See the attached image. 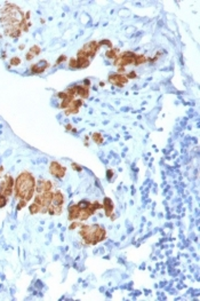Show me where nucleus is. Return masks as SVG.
Returning <instances> with one entry per match:
<instances>
[{
    "instance_id": "nucleus-3",
    "label": "nucleus",
    "mask_w": 200,
    "mask_h": 301,
    "mask_svg": "<svg viewBox=\"0 0 200 301\" xmlns=\"http://www.w3.org/2000/svg\"><path fill=\"white\" fill-rule=\"evenodd\" d=\"M65 167H63L60 163L57 162H52L50 163V166H49V171L52 173V175L57 178V179H63L65 175Z\"/></svg>"
},
{
    "instance_id": "nucleus-13",
    "label": "nucleus",
    "mask_w": 200,
    "mask_h": 301,
    "mask_svg": "<svg viewBox=\"0 0 200 301\" xmlns=\"http://www.w3.org/2000/svg\"><path fill=\"white\" fill-rule=\"evenodd\" d=\"M30 212H31V214H36V213H38V212H40V210H41V206L40 205H38V204H32V205H30Z\"/></svg>"
},
{
    "instance_id": "nucleus-22",
    "label": "nucleus",
    "mask_w": 200,
    "mask_h": 301,
    "mask_svg": "<svg viewBox=\"0 0 200 301\" xmlns=\"http://www.w3.org/2000/svg\"><path fill=\"white\" fill-rule=\"evenodd\" d=\"M81 226V223H77V222H72L71 223V226H70V229L72 230V229H76L77 227H80Z\"/></svg>"
},
{
    "instance_id": "nucleus-8",
    "label": "nucleus",
    "mask_w": 200,
    "mask_h": 301,
    "mask_svg": "<svg viewBox=\"0 0 200 301\" xmlns=\"http://www.w3.org/2000/svg\"><path fill=\"white\" fill-rule=\"evenodd\" d=\"M47 68H48V63L46 61H41L38 64H34V66H31V72L32 73H41Z\"/></svg>"
},
{
    "instance_id": "nucleus-7",
    "label": "nucleus",
    "mask_w": 200,
    "mask_h": 301,
    "mask_svg": "<svg viewBox=\"0 0 200 301\" xmlns=\"http://www.w3.org/2000/svg\"><path fill=\"white\" fill-rule=\"evenodd\" d=\"M63 204H64V196H63V194L61 191L54 192L52 205H54V206H62Z\"/></svg>"
},
{
    "instance_id": "nucleus-1",
    "label": "nucleus",
    "mask_w": 200,
    "mask_h": 301,
    "mask_svg": "<svg viewBox=\"0 0 200 301\" xmlns=\"http://www.w3.org/2000/svg\"><path fill=\"white\" fill-rule=\"evenodd\" d=\"M34 188H36V180L30 173L27 172H23L20 175L17 176L15 184H14V189L16 192V196L20 199L23 200H30L33 196L34 192Z\"/></svg>"
},
{
    "instance_id": "nucleus-18",
    "label": "nucleus",
    "mask_w": 200,
    "mask_h": 301,
    "mask_svg": "<svg viewBox=\"0 0 200 301\" xmlns=\"http://www.w3.org/2000/svg\"><path fill=\"white\" fill-rule=\"evenodd\" d=\"M20 63H21L20 57H13L11 60V66H18Z\"/></svg>"
},
{
    "instance_id": "nucleus-9",
    "label": "nucleus",
    "mask_w": 200,
    "mask_h": 301,
    "mask_svg": "<svg viewBox=\"0 0 200 301\" xmlns=\"http://www.w3.org/2000/svg\"><path fill=\"white\" fill-rule=\"evenodd\" d=\"M77 63H78V69H85L89 66L90 60L86 56H77Z\"/></svg>"
},
{
    "instance_id": "nucleus-26",
    "label": "nucleus",
    "mask_w": 200,
    "mask_h": 301,
    "mask_svg": "<svg viewBox=\"0 0 200 301\" xmlns=\"http://www.w3.org/2000/svg\"><path fill=\"white\" fill-rule=\"evenodd\" d=\"M71 128H72V127H71V125H68V126H66V130H71Z\"/></svg>"
},
{
    "instance_id": "nucleus-25",
    "label": "nucleus",
    "mask_w": 200,
    "mask_h": 301,
    "mask_svg": "<svg viewBox=\"0 0 200 301\" xmlns=\"http://www.w3.org/2000/svg\"><path fill=\"white\" fill-rule=\"evenodd\" d=\"M25 57H27V60L30 61V60H32L33 57H34V55H32V54H31V53H27V54L25 55Z\"/></svg>"
},
{
    "instance_id": "nucleus-15",
    "label": "nucleus",
    "mask_w": 200,
    "mask_h": 301,
    "mask_svg": "<svg viewBox=\"0 0 200 301\" xmlns=\"http://www.w3.org/2000/svg\"><path fill=\"white\" fill-rule=\"evenodd\" d=\"M69 66L71 69H78V63H77V59H70V62H69Z\"/></svg>"
},
{
    "instance_id": "nucleus-20",
    "label": "nucleus",
    "mask_w": 200,
    "mask_h": 301,
    "mask_svg": "<svg viewBox=\"0 0 200 301\" xmlns=\"http://www.w3.org/2000/svg\"><path fill=\"white\" fill-rule=\"evenodd\" d=\"M65 60H66V56H65V55H62V56L59 57V60L56 61V64H60V63H62V62Z\"/></svg>"
},
{
    "instance_id": "nucleus-14",
    "label": "nucleus",
    "mask_w": 200,
    "mask_h": 301,
    "mask_svg": "<svg viewBox=\"0 0 200 301\" xmlns=\"http://www.w3.org/2000/svg\"><path fill=\"white\" fill-rule=\"evenodd\" d=\"M92 139H93V141L96 142L97 144H101V143L103 142V137L100 133H94L92 135Z\"/></svg>"
},
{
    "instance_id": "nucleus-16",
    "label": "nucleus",
    "mask_w": 200,
    "mask_h": 301,
    "mask_svg": "<svg viewBox=\"0 0 200 301\" xmlns=\"http://www.w3.org/2000/svg\"><path fill=\"white\" fill-rule=\"evenodd\" d=\"M29 53H31L32 55H38L39 53H40V48H39L38 46H33V47H31L30 48V50H29Z\"/></svg>"
},
{
    "instance_id": "nucleus-11",
    "label": "nucleus",
    "mask_w": 200,
    "mask_h": 301,
    "mask_svg": "<svg viewBox=\"0 0 200 301\" xmlns=\"http://www.w3.org/2000/svg\"><path fill=\"white\" fill-rule=\"evenodd\" d=\"M120 54L119 50H117V48H111V50H106V53H105V56L108 57V59H111V60H116L117 59V56Z\"/></svg>"
},
{
    "instance_id": "nucleus-2",
    "label": "nucleus",
    "mask_w": 200,
    "mask_h": 301,
    "mask_svg": "<svg viewBox=\"0 0 200 301\" xmlns=\"http://www.w3.org/2000/svg\"><path fill=\"white\" fill-rule=\"evenodd\" d=\"M98 50H100V46L97 41H89L78 52V56H86L90 60L96 55Z\"/></svg>"
},
{
    "instance_id": "nucleus-10",
    "label": "nucleus",
    "mask_w": 200,
    "mask_h": 301,
    "mask_svg": "<svg viewBox=\"0 0 200 301\" xmlns=\"http://www.w3.org/2000/svg\"><path fill=\"white\" fill-rule=\"evenodd\" d=\"M77 94L80 95L81 99H87L89 96V87H87L85 85H82V86L77 85Z\"/></svg>"
},
{
    "instance_id": "nucleus-6",
    "label": "nucleus",
    "mask_w": 200,
    "mask_h": 301,
    "mask_svg": "<svg viewBox=\"0 0 200 301\" xmlns=\"http://www.w3.org/2000/svg\"><path fill=\"white\" fill-rule=\"evenodd\" d=\"M102 204H103V210L105 211V215L110 218L112 215V211H113V203H112V200L109 197H105L104 198V202Z\"/></svg>"
},
{
    "instance_id": "nucleus-19",
    "label": "nucleus",
    "mask_w": 200,
    "mask_h": 301,
    "mask_svg": "<svg viewBox=\"0 0 200 301\" xmlns=\"http://www.w3.org/2000/svg\"><path fill=\"white\" fill-rule=\"evenodd\" d=\"M25 205H27V200H23V199H21L20 203H18V205H17V210H21V208H23Z\"/></svg>"
},
{
    "instance_id": "nucleus-21",
    "label": "nucleus",
    "mask_w": 200,
    "mask_h": 301,
    "mask_svg": "<svg viewBox=\"0 0 200 301\" xmlns=\"http://www.w3.org/2000/svg\"><path fill=\"white\" fill-rule=\"evenodd\" d=\"M127 78L129 79V78H132V79H134V78H137L136 77V73H135V71H130L128 75H127Z\"/></svg>"
},
{
    "instance_id": "nucleus-4",
    "label": "nucleus",
    "mask_w": 200,
    "mask_h": 301,
    "mask_svg": "<svg viewBox=\"0 0 200 301\" xmlns=\"http://www.w3.org/2000/svg\"><path fill=\"white\" fill-rule=\"evenodd\" d=\"M109 82L121 88L124 86V84L128 82V78H127V76L120 75V73H112V75L109 76Z\"/></svg>"
},
{
    "instance_id": "nucleus-12",
    "label": "nucleus",
    "mask_w": 200,
    "mask_h": 301,
    "mask_svg": "<svg viewBox=\"0 0 200 301\" xmlns=\"http://www.w3.org/2000/svg\"><path fill=\"white\" fill-rule=\"evenodd\" d=\"M148 62V57L144 56V55H137L136 54L135 61H134V66H141L143 63H146Z\"/></svg>"
},
{
    "instance_id": "nucleus-5",
    "label": "nucleus",
    "mask_w": 200,
    "mask_h": 301,
    "mask_svg": "<svg viewBox=\"0 0 200 301\" xmlns=\"http://www.w3.org/2000/svg\"><path fill=\"white\" fill-rule=\"evenodd\" d=\"M79 216H80V207L78 206V204H71L69 206V220L73 221L79 219Z\"/></svg>"
},
{
    "instance_id": "nucleus-23",
    "label": "nucleus",
    "mask_w": 200,
    "mask_h": 301,
    "mask_svg": "<svg viewBox=\"0 0 200 301\" xmlns=\"http://www.w3.org/2000/svg\"><path fill=\"white\" fill-rule=\"evenodd\" d=\"M72 167H73V168H76V171H78V172H80V171L82 170L80 166H79V165H77L76 163H73V164H72Z\"/></svg>"
},
{
    "instance_id": "nucleus-17",
    "label": "nucleus",
    "mask_w": 200,
    "mask_h": 301,
    "mask_svg": "<svg viewBox=\"0 0 200 301\" xmlns=\"http://www.w3.org/2000/svg\"><path fill=\"white\" fill-rule=\"evenodd\" d=\"M6 204H7V197L5 195H0V207H4Z\"/></svg>"
},
{
    "instance_id": "nucleus-24",
    "label": "nucleus",
    "mask_w": 200,
    "mask_h": 301,
    "mask_svg": "<svg viewBox=\"0 0 200 301\" xmlns=\"http://www.w3.org/2000/svg\"><path fill=\"white\" fill-rule=\"evenodd\" d=\"M112 175H113V172H112L111 170H108V172H106V176H108V179H111Z\"/></svg>"
}]
</instances>
